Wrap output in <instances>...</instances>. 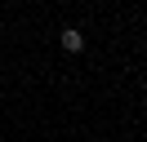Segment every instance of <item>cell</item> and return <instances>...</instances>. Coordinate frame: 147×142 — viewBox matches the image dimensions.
Instances as JSON below:
<instances>
[{"label": "cell", "instance_id": "6da1fadb", "mask_svg": "<svg viewBox=\"0 0 147 142\" xmlns=\"http://www.w3.org/2000/svg\"><path fill=\"white\" fill-rule=\"evenodd\" d=\"M58 40H63V49H67V53H80V49H85V36H80V31H71V27H67Z\"/></svg>", "mask_w": 147, "mask_h": 142}]
</instances>
